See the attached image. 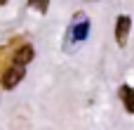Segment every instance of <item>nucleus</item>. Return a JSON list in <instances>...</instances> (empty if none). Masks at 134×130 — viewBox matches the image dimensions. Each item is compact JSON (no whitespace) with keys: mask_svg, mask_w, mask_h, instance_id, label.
I'll return each mask as SVG.
<instances>
[{"mask_svg":"<svg viewBox=\"0 0 134 130\" xmlns=\"http://www.w3.org/2000/svg\"><path fill=\"white\" fill-rule=\"evenodd\" d=\"M130 28H132V19H130L127 14H120V17L115 19V40H118V45H120V47H125V45H127Z\"/></svg>","mask_w":134,"mask_h":130,"instance_id":"f03ea898","label":"nucleus"},{"mask_svg":"<svg viewBox=\"0 0 134 130\" xmlns=\"http://www.w3.org/2000/svg\"><path fill=\"white\" fill-rule=\"evenodd\" d=\"M5 2H7V0H0V5H5Z\"/></svg>","mask_w":134,"mask_h":130,"instance_id":"0eeeda50","label":"nucleus"},{"mask_svg":"<svg viewBox=\"0 0 134 130\" xmlns=\"http://www.w3.org/2000/svg\"><path fill=\"white\" fill-rule=\"evenodd\" d=\"M28 5H31V9H35L40 14H45L49 9V0H28Z\"/></svg>","mask_w":134,"mask_h":130,"instance_id":"423d86ee","label":"nucleus"},{"mask_svg":"<svg viewBox=\"0 0 134 130\" xmlns=\"http://www.w3.org/2000/svg\"><path fill=\"white\" fill-rule=\"evenodd\" d=\"M120 99H122L125 109H127L130 114H134V88L122 85V88H120Z\"/></svg>","mask_w":134,"mask_h":130,"instance_id":"39448f33","label":"nucleus"},{"mask_svg":"<svg viewBox=\"0 0 134 130\" xmlns=\"http://www.w3.org/2000/svg\"><path fill=\"white\" fill-rule=\"evenodd\" d=\"M90 2H94V0H90Z\"/></svg>","mask_w":134,"mask_h":130,"instance_id":"6e6552de","label":"nucleus"},{"mask_svg":"<svg viewBox=\"0 0 134 130\" xmlns=\"http://www.w3.org/2000/svg\"><path fill=\"white\" fill-rule=\"evenodd\" d=\"M73 40H78V43H82L87 36H90V21H87V17L85 14H78L75 17V24H73Z\"/></svg>","mask_w":134,"mask_h":130,"instance_id":"7ed1b4c3","label":"nucleus"},{"mask_svg":"<svg viewBox=\"0 0 134 130\" xmlns=\"http://www.w3.org/2000/svg\"><path fill=\"white\" fill-rule=\"evenodd\" d=\"M33 57H35V52H33V47L31 45H21L16 52H14V64H31L33 62Z\"/></svg>","mask_w":134,"mask_h":130,"instance_id":"20e7f679","label":"nucleus"},{"mask_svg":"<svg viewBox=\"0 0 134 130\" xmlns=\"http://www.w3.org/2000/svg\"><path fill=\"white\" fill-rule=\"evenodd\" d=\"M24 76H26V71H24V66L21 64H14V66H9L5 73H2V78H0V85L5 88V90H14L21 81H24Z\"/></svg>","mask_w":134,"mask_h":130,"instance_id":"f257e3e1","label":"nucleus"}]
</instances>
